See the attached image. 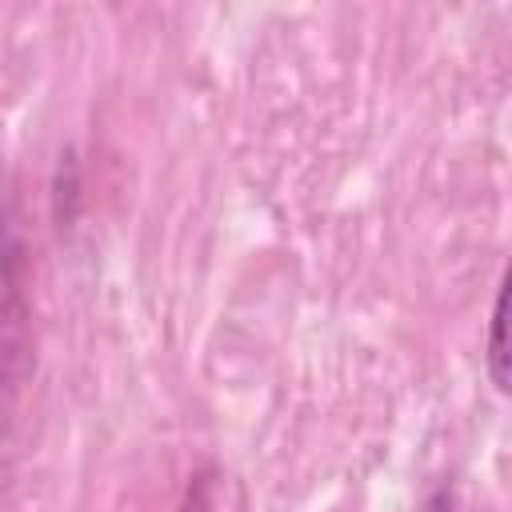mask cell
<instances>
[{"mask_svg":"<svg viewBox=\"0 0 512 512\" xmlns=\"http://www.w3.org/2000/svg\"><path fill=\"white\" fill-rule=\"evenodd\" d=\"M488 376L496 392H508V284H500L492 308V336H488Z\"/></svg>","mask_w":512,"mask_h":512,"instance_id":"6da1fadb","label":"cell"}]
</instances>
